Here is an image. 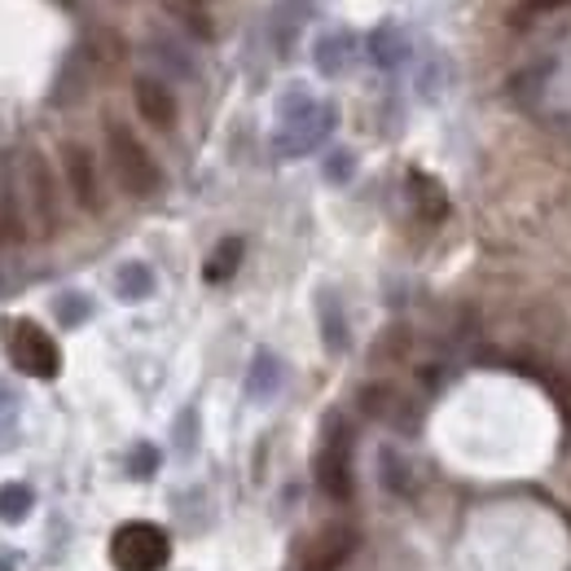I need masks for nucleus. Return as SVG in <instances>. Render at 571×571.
Masks as SVG:
<instances>
[{"mask_svg": "<svg viewBox=\"0 0 571 571\" xmlns=\"http://www.w3.org/2000/svg\"><path fill=\"white\" fill-rule=\"evenodd\" d=\"M343 44L347 40H321V49H316V66L325 71V75H334V71H343Z\"/></svg>", "mask_w": 571, "mask_h": 571, "instance_id": "24", "label": "nucleus"}, {"mask_svg": "<svg viewBox=\"0 0 571 571\" xmlns=\"http://www.w3.org/2000/svg\"><path fill=\"white\" fill-rule=\"evenodd\" d=\"M194 4H203V9H207V4H212V0H194Z\"/></svg>", "mask_w": 571, "mask_h": 571, "instance_id": "28", "label": "nucleus"}, {"mask_svg": "<svg viewBox=\"0 0 571 571\" xmlns=\"http://www.w3.org/2000/svg\"><path fill=\"white\" fill-rule=\"evenodd\" d=\"M278 387H282V360H278L273 352H260V356H256V365H251L247 391H251L256 400H269Z\"/></svg>", "mask_w": 571, "mask_h": 571, "instance_id": "13", "label": "nucleus"}, {"mask_svg": "<svg viewBox=\"0 0 571 571\" xmlns=\"http://www.w3.org/2000/svg\"><path fill=\"white\" fill-rule=\"evenodd\" d=\"M0 571H18V559L9 550H0Z\"/></svg>", "mask_w": 571, "mask_h": 571, "instance_id": "27", "label": "nucleus"}, {"mask_svg": "<svg viewBox=\"0 0 571 571\" xmlns=\"http://www.w3.org/2000/svg\"><path fill=\"white\" fill-rule=\"evenodd\" d=\"M62 172H66V185H71V198L84 207V212H101V181H97V163L88 154V146L79 141H62Z\"/></svg>", "mask_w": 571, "mask_h": 571, "instance_id": "6", "label": "nucleus"}, {"mask_svg": "<svg viewBox=\"0 0 571 571\" xmlns=\"http://www.w3.org/2000/svg\"><path fill=\"white\" fill-rule=\"evenodd\" d=\"M321 325H325V347H330V352H343V347H347V325H343L334 299H321Z\"/></svg>", "mask_w": 571, "mask_h": 571, "instance_id": "20", "label": "nucleus"}, {"mask_svg": "<svg viewBox=\"0 0 571 571\" xmlns=\"http://www.w3.org/2000/svg\"><path fill=\"white\" fill-rule=\"evenodd\" d=\"M571 0H519L515 9H510V26L515 31H528V26H537L541 18H550V13H563Z\"/></svg>", "mask_w": 571, "mask_h": 571, "instance_id": "17", "label": "nucleus"}, {"mask_svg": "<svg viewBox=\"0 0 571 571\" xmlns=\"http://www.w3.org/2000/svg\"><path fill=\"white\" fill-rule=\"evenodd\" d=\"M243 251H247V243H243V238H225V243L212 251V260H207L203 278H207L212 286L229 282V278L238 273V265H243Z\"/></svg>", "mask_w": 571, "mask_h": 571, "instance_id": "12", "label": "nucleus"}, {"mask_svg": "<svg viewBox=\"0 0 571 571\" xmlns=\"http://www.w3.org/2000/svg\"><path fill=\"white\" fill-rule=\"evenodd\" d=\"M22 185H26V203H31V220L40 234H53L62 212H57V181L49 172V159L40 150H31L22 159Z\"/></svg>", "mask_w": 571, "mask_h": 571, "instance_id": "5", "label": "nucleus"}, {"mask_svg": "<svg viewBox=\"0 0 571 571\" xmlns=\"http://www.w3.org/2000/svg\"><path fill=\"white\" fill-rule=\"evenodd\" d=\"M4 352H9V360H13L22 374H31V378H57V369H62L57 343L49 338V330H40V325L26 321V316L4 321Z\"/></svg>", "mask_w": 571, "mask_h": 571, "instance_id": "3", "label": "nucleus"}, {"mask_svg": "<svg viewBox=\"0 0 571 571\" xmlns=\"http://www.w3.org/2000/svg\"><path fill=\"white\" fill-rule=\"evenodd\" d=\"M159 471V453H154V444H137L132 449V457H128V475L132 480H150Z\"/></svg>", "mask_w": 571, "mask_h": 571, "instance_id": "23", "label": "nucleus"}, {"mask_svg": "<svg viewBox=\"0 0 571 571\" xmlns=\"http://www.w3.org/2000/svg\"><path fill=\"white\" fill-rule=\"evenodd\" d=\"M168 9L198 35V40H212L216 35V26H212V13L203 9V4H194V0H168Z\"/></svg>", "mask_w": 571, "mask_h": 571, "instance_id": "18", "label": "nucleus"}, {"mask_svg": "<svg viewBox=\"0 0 571 571\" xmlns=\"http://www.w3.org/2000/svg\"><path fill=\"white\" fill-rule=\"evenodd\" d=\"M26 243V216H22V203L13 190L0 194V251L9 247H22Z\"/></svg>", "mask_w": 571, "mask_h": 571, "instance_id": "11", "label": "nucleus"}, {"mask_svg": "<svg viewBox=\"0 0 571 571\" xmlns=\"http://www.w3.org/2000/svg\"><path fill=\"white\" fill-rule=\"evenodd\" d=\"M330 128H334V110L330 106H312L299 119H286V132L278 137V154H303V150H312Z\"/></svg>", "mask_w": 571, "mask_h": 571, "instance_id": "8", "label": "nucleus"}, {"mask_svg": "<svg viewBox=\"0 0 571 571\" xmlns=\"http://www.w3.org/2000/svg\"><path fill=\"white\" fill-rule=\"evenodd\" d=\"M360 409H365L369 418H391V409H396V387H391V383L365 387V391H360Z\"/></svg>", "mask_w": 571, "mask_h": 571, "instance_id": "19", "label": "nucleus"}, {"mask_svg": "<svg viewBox=\"0 0 571 571\" xmlns=\"http://www.w3.org/2000/svg\"><path fill=\"white\" fill-rule=\"evenodd\" d=\"M409 343H413V334H409L405 325H387V330H383V338L374 343L369 360H374V365H396V360L409 352Z\"/></svg>", "mask_w": 571, "mask_h": 571, "instance_id": "14", "label": "nucleus"}, {"mask_svg": "<svg viewBox=\"0 0 571 571\" xmlns=\"http://www.w3.org/2000/svg\"><path fill=\"white\" fill-rule=\"evenodd\" d=\"M316 484L330 502L347 506L352 502V427L343 418H330L325 422V440H321V453H316Z\"/></svg>", "mask_w": 571, "mask_h": 571, "instance_id": "4", "label": "nucleus"}, {"mask_svg": "<svg viewBox=\"0 0 571 571\" xmlns=\"http://www.w3.org/2000/svg\"><path fill=\"white\" fill-rule=\"evenodd\" d=\"M13 431H18V396L9 387H0V449H9Z\"/></svg>", "mask_w": 571, "mask_h": 571, "instance_id": "22", "label": "nucleus"}, {"mask_svg": "<svg viewBox=\"0 0 571 571\" xmlns=\"http://www.w3.org/2000/svg\"><path fill=\"white\" fill-rule=\"evenodd\" d=\"M132 101H137V115H141L150 128H159V132H172L176 119H181L176 93H172L163 79H154V75H137V79H132Z\"/></svg>", "mask_w": 571, "mask_h": 571, "instance_id": "7", "label": "nucleus"}, {"mask_svg": "<svg viewBox=\"0 0 571 571\" xmlns=\"http://www.w3.org/2000/svg\"><path fill=\"white\" fill-rule=\"evenodd\" d=\"M106 150H110V168L115 181L132 194V198H154L163 185V172L154 163V154L141 146V137L123 123H106Z\"/></svg>", "mask_w": 571, "mask_h": 571, "instance_id": "1", "label": "nucleus"}, {"mask_svg": "<svg viewBox=\"0 0 571 571\" xmlns=\"http://www.w3.org/2000/svg\"><path fill=\"white\" fill-rule=\"evenodd\" d=\"M84 316H88V299L84 294H62L57 299V321L62 325H79Z\"/></svg>", "mask_w": 571, "mask_h": 571, "instance_id": "25", "label": "nucleus"}, {"mask_svg": "<svg viewBox=\"0 0 571 571\" xmlns=\"http://www.w3.org/2000/svg\"><path fill=\"white\" fill-rule=\"evenodd\" d=\"M35 510V493L26 484H4L0 488V519L4 524H22Z\"/></svg>", "mask_w": 571, "mask_h": 571, "instance_id": "15", "label": "nucleus"}, {"mask_svg": "<svg viewBox=\"0 0 571 571\" xmlns=\"http://www.w3.org/2000/svg\"><path fill=\"white\" fill-rule=\"evenodd\" d=\"M115 290H119V299L137 303V299L154 294V273H150L146 265H123V269H119V278H115Z\"/></svg>", "mask_w": 571, "mask_h": 571, "instance_id": "16", "label": "nucleus"}, {"mask_svg": "<svg viewBox=\"0 0 571 571\" xmlns=\"http://www.w3.org/2000/svg\"><path fill=\"white\" fill-rule=\"evenodd\" d=\"M378 466H383V484H387L391 493H409V488H413V475H409V466L396 457V449H383Z\"/></svg>", "mask_w": 571, "mask_h": 571, "instance_id": "21", "label": "nucleus"}, {"mask_svg": "<svg viewBox=\"0 0 571 571\" xmlns=\"http://www.w3.org/2000/svg\"><path fill=\"white\" fill-rule=\"evenodd\" d=\"M172 559V541L154 524H123L110 537V563L119 571H163Z\"/></svg>", "mask_w": 571, "mask_h": 571, "instance_id": "2", "label": "nucleus"}, {"mask_svg": "<svg viewBox=\"0 0 571 571\" xmlns=\"http://www.w3.org/2000/svg\"><path fill=\"white\" fill-rule=\"evenodd\" d=\"M405 185H409V203H413V212H418L422 225H440L449 216V198H444L440 181H431L427 172H409Z\"/></svg>", "mask_w": 571, "mask_h": 571, "instance_id": "9", "label": "nucleus"}, {"mask_svg": "<svg viewBox=\"0 0 571 571\" xmlns=\"http://www.w3.org/2000/svg\"><path fill=\"white\" fill-rule=\"evenodd\" d=\"M352 550H356V532H352V528H330V532L308 550L303 571H338Z\"/></svg>", "mask_w": 571, "mask_h": 571, "instance_id": "10", "label": "nucleus"}, {"mask_svg": "<svg viewBox=\"0 0 571 571\" xmlns=\"http://www.w3.org/2000/svg\"><path fill=\"white\" fill-rule=\"evenodd\" d=\"M325 176H330V181H347V176H352V154H338V159H330Z\"/></svg>", "mask_w": 571, "mask_h": 571, "instance_id": "26", "label": "nucleus"}]
</instances>
